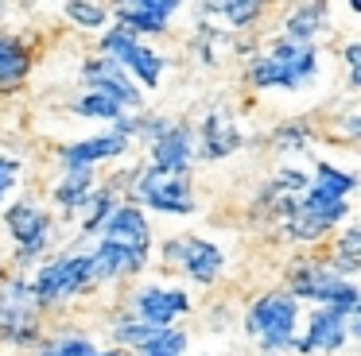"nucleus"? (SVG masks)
Masks as SVG:
<instances>
[{"instance_id": "1", "label": "nucleus", "mask_w": 361, "mask_h": 356, "mask_svg": "<svg viewBox=\"0 0 361 356\" xmlns=\"http://www.w3.org/2000/svg\"><path fill=\"white\" fill-rule=\"evenodd\" d=\"M322 74V46H303L288 39H268L245 62V82L257 93H299L311 89Z\"/></svg>"}, {"instance_id": "2", "label": "nucleus", "mask_w": 361, "mask_h": 356, "mask_svg": "<svg viewBox=\"0 0 361 356\" xmlns=\"http://www.w3.org/2000/svg\"><path fill=\"white\" fill-rule=\"evenodd\" d=\"M94 267H90L86 248H63L51 252L43 263H35V271L27 275V291L39 314L47 310H63L74 298H82L86 291H94Z\"/></svg>"}, {"instance_id": "3", "label": "nucleus", "mask_w": 361, "mask_h": 356, "mask_svg": "<svg viewBox=\"0 0 361 356\" xmlns=\"http://www.w3.org/2000/svg\"><path fill=\"white\" fill-rule=\"evenodd\" d=\"M299 317H303V306L283 286H272V291L257 294L245 306L241 325H245V337L264 356H288L299 337Z\"/></svg>"}, {"instance_id": "4", "label": "nucleus", "mask_w": 361, "mask_h": 356, "mask_svg": "<svg viewBox=\"0 0 361 356\" xmlns=\"http://www.w3.org/2000/svg\"><path fill=\"white\" fill-rule=\"evenodd\" d=\"M345 221H353V205L345 198H330V193L314 190L307 182V190L299 198L288 201L280 217V236L288 244H299V248H311V244H322L330 232H338Z\"/></svg>"}, {"instance_id": "5", "label": "nucleus", "mask_w": 361, "mask_h": 356, "mask_svg": "<svg viewBox=\"0 0 361 356\" xmlns=\"http://www.w3.org/2000/svg\"><path fill=\"white\" fill-rule=\"evenodd\" d=\"M121 198L140 205L144 213H167V217H190L198 213V198H195V178L190 174H167V170H152V167H136L125 170L117 178Z\"/></svg>"}, {"instance_id": "6", "label": "nucleus", "mask_w": 361, "mask_h": 356, "mask_svg": "<svg viewBox=\"0 0 361 356\" xmlns=\"http://www.w3.org/2000/svg\"><path fill=\"white\" fill-rule=\"evenodd\" d=\"M283 291H288L295 302L334 306V310H342V314H361V286H357V279L334 275L330 263L314 260V255H299V260L288 263Z\"/></svg>"}, {"instance_id": "7", "label": "nucleus", "mask_w": 361, "mask_h": 356, "mask_svg": "<svg viewBox=\"0 0 361 356\" xmlns=\"http://www.w3.org/2000/svg\"><path fill=\"white\" fill-rule=\"evenodd\" d=\"M4 229L12 240V255H16L20 267L27 263H43L51 255V248L59 244V217L43 205L32 193H20L4 205Z\"/></svg>"}, {"instance_id": "8", "label": "nucleus", "mask_w": 361, "mask_h": 356, "mask_svg": "<svg viewBox=\"0 0 361 356\" xmlns=\"http://www.w3.org/2000/svg\"><path fill=\"white\" fill-rule=\"evenodd\" d=\"M97 54H105V58L117 62V66L125 70V74L133 77L136 85H140V93L159 89V82H164L167 66H171V58H167V54L159 51V46H152L148 39L128 35V31H125V27H117V23H109V27L102 31Z\"/></svg>"}, {"instance_id": "9", "label": "nucleus", "mask_w": 361, "mask_h": 356, "mask_svg": "<svg viewBox=\"0 0 361 356\" xmlns=\"http://www.w3.org/2000/svg\"><path fill=\"white\" fill-rule=\"evenodd\" d=\"M159 263L164 271H179L195 286H214L226 271V248L198 232H179L159 244Z\"/></svg>"}, {"instance_id": "10", "label": "nucleus", "mask_w": 361, "mask_h": 356, "mask_svg": "<svg viewBox=\"0 0 361 356\" xmlns=\"http://www.w3.org/2000/svg\"><path fill=\"white\" fill-rule=\"evenodd\" d=\"M43 341V314L35 310L27 275H0V345L35 348Z\"/></svg>"}, {"instance_id": "11", "label": "nucleus", "mask_w": 361, "mask_h": 356, "mask_svg": "<svg viewBox=\"0 0 361 356\" xmlns=\"http://www.w3.org/2000/svg\"><path fill=\"white\" fill-rule=\"evenodd\" d=\"M361 337V314H342L334 306H311L303 314V333L295 337V356H338Z\"/></svg>"}, {"instance_id": "12", "label": "nucleus", "mask_w": 361, "mask_h": 356, "mask_svg": "<svg viewBox=\"0 0 361 356\" xmlns=\"http://www.w3.org/2000/svg\"><path fill=\"white\" fill-rule=\"evenodd\" d=\"M125 310L144 322L148 329H167V325H179L183 317L195 310V298L187 294V286H164V283H140L128 291Z\"/></svg>"}, {"instance_id": "13", "label": "nucleus", "mask_w": 361, "mask_h": 356, "mask_svg": "<svg viewBox=\"0 0 361 356\" xmlns=\"http://www.w3.org/2000/svg\"><path fill=\"white\" fill-rule=\"evenodd\" d=\"M133 151V139L113 124L105 132H94V136H78V139H66V144L55 147V159L63 170H94L97 163H113V159H125Z\"/></svg>"}, {"instance_id": "14", "label": "nucleus", "mask_w": 361, "mask_h": 356, "mask_svg": "<svg viewBox=\"0 0 361 356\" xmlns=\"http://www.w3.org/2000/svg\"><path fill=\"white\" fill-rule=\"evenodd\" d=\"M190 132H195V163H221L245 147V128L221 105L206 108L198 128H190Z\"/></svg>"}, {"instance_id": "15", "label": "nucleus", "mask_w": 361, "mask_h": 356, "mask_svg": "<svg viewBox=\"0 0 361 356\" xmlns=\"http://www.w3.org/2000/svg\"><path fill=\"white\" fill-rule=\"evenodd\" d=\"M78 82L86 85V93H102V97H109L113 105H121L125 113H140V108H144L140 85H136L113 58H105V54H97V51L82 62Z\"/></svg>"}, {"instance_id": "16", "label": "nucleus", "mask_w": 361, "mask_h": 356, "mask_svg": "<svg viewBox=\"0 0 361 356\" xmlns=\"http://www.w3.org/2000/svg\"><path fill=\"white\" fill-rule=\"evenodd\" d=\"M183 12L179 0H117L109 8V20L117 27H125L128 35L136 39H156V35H167L175 23V15Z\"/></svg>"}, {"instance_id": "17", "label": "nucleus", "mask_w": 361, "mask_h": 356, "mask_svg": "<svg viewBox=\"0 0 361 356\" xmlns=\"http://www.w3.org/2000/svg\"><path fill=\"white\" fill-rule=\"evenodd\" d=\"M148 159L144 167L152 170H167V174H190L195 167V132H190L187 120H175L167 116V124L148 139Z\"/></svg>"}, {"instance_id": "18", "label": "nucleus", "mask_w": 361, "mask_h": 356, "mask_svg": "<svg viewBox=\"0 0 361 356\" xmlns=\"http://www.w3.org/2000/svg\"><path fill=\"white\" fill-rule=\"evenodd\" d=\"M94 240L133 248V252H156V232H152L148 213H144L140 205H133V201H121V205L109 213V221L97 229Z\"/></svg>"}, {"instance_id": "19", "label": "nucleus", "mask_w": 361, "mask_h": 356, "mask_svg": "<svg viewBox=\"0 0 361 356\" xmlns=\"http://www.w3.org/2000/svg\"><path fill=\"white\" fill-rule=\"evenodd\" d=\"M35 66V43L24 31L0 27V97H12L27 85Z\"/></svg>"}, {"instance_id": "20", "label": "nucleus", "mask_w": 361, "mask_h": 356, "mask_svg": "<svg viewBox=\"0 0 361 356\" xmlns=\"http://www.w3.org/2000/svg\"><path fill=\"white\" fill-rule=\"evenodd\" d=\"M330 31H334V8L322 4V0L291 4L280 20V39L303 43V46H319V39H326Z\"/></svg>"}, {"instance_id": "21", "label": "nucleus", "mask_w": 361, "mask_h": 356, "mask_svg": "<svg viewBox=\"0 0 361 356\" xmlns=\"http://www.w3.org/2000/svg\"><path fill=\"white\" fill-rule=\"evenodd\" d=\"M268 8L260 0H210V4H195V15L214 27H221L226 35H249Z\"/></svg>"}, {"instance_id": "22", "label": "nucleus", "mask_w": 361, "mask_h": 356, "mask_svg": "<svg viewBox=\"0 0 361 356\" xmlns=\"http://www.w3.org/2000/svg\"><path fill=\"white\" fill-rule=\"evenodd\" d=\"M102 178L94 170H63V174L51 182V205L55 217H78V209L86 205V198L94 193V186Z\"/></svg>"}, {"instance_id": "23", "label": "nucleus", "mask_w": 361, "mask_h": 356, "mask_svg": "<svg viewBox=\"0 0 361 356\" xmlns=\"http://www.w3.org/2000/svg\"><path fill=\"white\" fill-rule=\"evenodd\" d=\"M121 201L125 198H121V186L113 182V178L109 182H97L94 193L86 198V205H82L78 217H74V221H78V236H97V229L109 221V213L121 205Z\"/></svg>"}, {"instance_id": "24", "label": "nucleus", "mask_w": 361, "mask_h": 356, "mask_svg": "<svg viewBox=\"0 0 361 356\" xmlns=\"http://www.w3.org/2000/svg\"><path fill=\"white\" fill-rule=\"evenodd\" d=\"M330 271L342 279H353L361 271V229L357 221H345L342 232L334 236V244H330Z\"/></svg>"}, {"instance_id": "25", "label": "nucleus", "mask_w": 361, "mask_h": 356, "mask_svg": "<svg viewBox=\"0 0 361 356\" xmlns=\"http://www.w3.org/2000/svg\"><path fill=\"white\" fill-rule=\"evenodd\" d=\"M357 170H350V167H338V163H330V159H319L311 167V186L314 190H322V193H330V198H345L350 201L353 193H357Z\"/></svg>"}, {"instance_id": "26", "label": "nucleus", "mask_w": 361, "mask_h": 356, "mask_svg": "<svg viewBox=\"0 0 361 356\" xmlns=\"http://www.w3.org/2000/svg\"><path fill=\"white\" fill-rule=\"evenodd\" d=\"M314 144V124L307 116H288L272 128V147L280 155H303Z\"/></svg>"}, {"instance_id": "27", "label": "nucleus", "mask_w": 361, "mask_h": 356, "mask_svg": "<svg viewBox=\"0 0 361 356\" xmlns=\"http://www.w3.org/2000/svg\"><path fill=\"white\" fill-rule=\"evenodd\" d=\"M105 333H109V348H121V352H136V348H140L156 329H148L144 322H136V317L128 314L125 306H121L117 314L109 317V329H105Z\"/></svg>"}, {"instance_id": "28", "label": "nucleus", "mask_w": 361, "mask_h": 356, "mask_svg": "<svg viewBox=\"0 0 361 356\" xmlns=\"http://www.w3.org/2000/svg\"><path fill=\"white\" fill-rule=\"evenodd\" d=\"M97 348V341L82 329H59V333H43V341L35 345V356H90Z\"/></svg>"}, {"instance_id": "29", "label": "nucleus", "mask_w": 361, "mask_h": 356, "mask_svg": "<svg viewBox=\"0 0 361 356\" xmlns=\"http://www.w3.org/2000/svg\"><path fill=\"white\" fill-rule=\"evenodd\" d=\"M71 116H78V120H97L105 124V128H113L117 120H125V108L113 105L109 97H102V93H78V97L71 101Z\"/></svg>"}, {"instance_id": "30", "label": "nucleus", "mask_w": 361, "mask_h": 356, "mask_svg": "<svg viewBox=\"0 0 361 356\" xmlns=\"http://www.w3.org/2000/svg\"><path fill=\"white\" fill-rule=\"evenodd\" d=\"M190 348V333L183 325H167V329H156L133 356H187Z\"/></svg>"}, {"instance_id": "31", "label": "nucleus", "mask_w": 361, "mask_h": 356, "mask_svg": "<svg viewBox=\"0 0 361 356\" xmlns=\"http://www.w3.org/2000/svg\"><path fill=\"white\" fill-rule=\"evenodd\" d=\"M63 15H66V23L71 27H78V31H97L102 35L105 27H109V8L105 4H94V0H66L63 4Z\"/></svg>"}, {"instance_id": "32", "label": "nucleus", "mask_w": 361, "mask_h": 356, "mask_svg": "<svg viewBox=\"0 0 361 356\" xmlns=\"http://www.w3.org/2000/svg\"><path fill=\"white\" fill-rule=\"evenodd\" d=\"M20 182H24V159L0 151V213H4V205L16 198Z\"/></svg>"}, {"instance_id": "33", "label": "nucleus", "mask_w": 361, "mask_h": 356, "mask_svg": "<svg viewBox=\"0 0 361 356\" xmlns=\"http://www.w3.org/2000/svg\"><path fill=\"white\" fill-rule=\"evenodd\" d=\"M342 62H345V89L357 93L361 89V43L357 39H350L342 46Z\"/></svg>"}, {"instance_id": "34", "label": "nucleus", "mask_w": 361, "mask_h": 356, "mask_svg": "<svg viewBox=\"0 0 361 356\" xmlns=\"http://www.w3.org/2000/svg\"><path fill=\"white\" fill-rule=\"evenodd\" d=\"M338 132H342V139L345 144H353V139H357V132H361V113L357 108H342V116H338Z\"/></svg>"}, {"instance_id": "35", "label": "nucleus", "mask_w": 361, "mask_h": 356, "mask_svg": "<svg viewBox=\"0 0 361 356\" xmlns=\"http://www.w3.org/2000/svg\"><path fill=\"white\" fill-rule=\"evenodd\" d=\"M90 356H133V352H121V348H94Z\"/></svg>"}, {"instance_id": "36", "label": "nucleus", "mask_w": 361, "mask_h": 356, "mask_svg": "<svg viewBox=\"0 0 361 356\" xmlns=\"http://www.w3.org/2000/svg\"><path fill=\"white\" fill-rule=\"evenodd\" d=\"M4 12H8V4H0V15H4Z\"/></svg>"}]
</instances>
